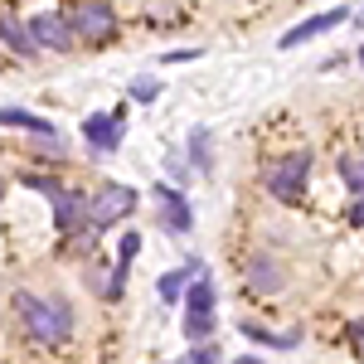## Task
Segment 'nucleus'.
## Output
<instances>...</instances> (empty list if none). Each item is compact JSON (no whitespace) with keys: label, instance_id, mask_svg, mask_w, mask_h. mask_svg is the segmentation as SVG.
Here are the masks:
<instances>
[{"label":"nucleus","instance_id":"obj_1","mask_svg":"<svg viewBox=\"0 0 364 364\" xmlns=\"http://www.w3.org/2000/svg\"><path fill=\"white\" fill-rule=\"evenodd\" d=\"M20 321L34 345H63L73 336V306L63 296H20Z\"/></svg>","mask_w":364,"mask_h":364},{"label":"nucleus","instance_id":"obj_2","mask_svg":"<svg viewBox=\"0 0 364 364\" xmlns=\"http://www.w3.org/2000/svg\"><path fill=\"white\" fill-rule=\"evenodd\" d=\"M306 175H311V156L306 151H291V156H282V161H272V166L262 170V185H267L272 199L296 204V199L306 195Z\"/></svg>","mask_w":364,"mask_h":364},{"label":"nucleus","instance_id":"obj_3","mask_svg":"<svg viewBox=\"0 0 364 364\" xmlns=\"http://www.w3.org/2000/svg\"><path fill=\"white\" fill-rule=\"evenodd\" d=\"M25 185H29V190H39V195H49L58 233H78V228H87V204H83V195H73L68 185H58V180H49V175H25Z\"/></svg>","mask_w":364,"mask_h":364},{"label":"nucleus","instance_id":"obj_4","mask_svg":"<svg viewBox=\"0 0 364 364\" xmlns=\"http://www.w3.org/2000/svg\"><path fill=\"white\" fill-rule=\"evenodd\" d=\"M132 209H136V190H132V185H102L97 195L87 199V224L107 228V224H117V219H127Z\"/></svg>","mask_w":364,"mask_h":364},{"label":"nucleus","instance_id":"obj_5","mask_svg":"<svg viewBox=\"0 0 364 364\" xmlns=\"http://www.w3.org/2000/svg\"><path fill=\"white\" fill-rule=\"evenodd\" d=\"M68 29L102 39V34H112V29H117V20H112V10H107V0H73V10H68Z\"/></svg>","mask_w":364,"mask_h":364},{"label":"nucleus","instance_id":"obj_6","mask_svg":"<svg viewBox=\"0 0 364 364\" xmlns=\"http://www.w3.org/2000/svg\"><path fill=\"white\" fill-rule=\"evenodd\" d=\"M151 195L161 204V224H166L170 233H185V228H190V204H185V195H180L175 185H156Z\"/></svg>","mask_w":364,"mask_h":364},{"label":"nucleus","instance_id":"obj_7","mask_svg":"<svg viewBox=\"0 0 364 364\" xmlns=\"http://www.w3.org/2000/svg\"><path fill=\"white\" fill-rule=\"evenodd\" d=\"M345 5L340 10H326V15H311V20H301L296 29H287L282 34V49H296V44H306V39H316V34H326V29H336V25H345Z\"/></svg>","mask_w":364,"mask_h":364},{"label":"nucleus","instance_id":"obj_8","mask_svg":"<svg viewBox=\"0 0 364 364\" xmlns=\"http://www.w3.org/2000/svg\"><path fill=\"white\" fill-rule=\"evenodd\" d=\"M29 34H34L39 49H68V39H73V29H68L63 15H34L29 20Z\"/></svg>","mask_w":364,"mask_h":364},{"label":"nucleus","instance_id":"obj_9","mask_svg":"<svg viewBox=\"0 0 364 364\" xmlns=\"http://www.w3.org/2000/svg\"><path fill=\"white\" fill-rule=\"evenodd\" d=\"M83 136H87L92 151H112L117 141H122V112H117V117H87Z\"/></svg>","mask_w":364,"mask_h":364},{"label":"nucleus","instance_id":"obj_10","mask_svg":"<svg viewBox=\"0 0 364 364\" xmlns=\"http://www.w3.org/2000/svg\"><path fill=\"white\" fill-rule=\"evenodd\" d=\"M0 44H10L15 54H39V44H34V34H29V25H20V20H10L5 10H0Z\"/></svg>","mask_w":364,"mask_h":364},{"label":"nucleus","instance_id":"obj_11","mask_svg":"<svg viewBox=\"0 0 364 364\" xmlns=\"http://www.w3.org/2000/svg\"><path fill=\"white\" fill-rule=\"evenodd\" d=\"M248 287H252V291H277V287H282V267H272V257H252Z\"/></svg>","mask_w":364,"mask_h":364},{"label":"nucleus","instance_id":"obj_12","mask_svg":"<svg viewBox=\"0 0 364 364\" xmlns=\"http://www.w3.org/2000/svg\"><path fill=\"white\" fill-rule=\"evenodd\" d=\"M0 127H25V132H39V136H54V122L34 112H20V107H0Z\"/></svg>","mask_w":364,"mask_h":364},{"label":"nucleus","instance_id":"obj_13","mask_svg":"<svg viewBox=\"0 0 364 364\" xmlns=\"http://www.w3.org/2000/svg\"><path fill=\"white\" fill-rule=\"evenodd\" d=\"M185 316H214V287H209L204 277L185 291Z\"/></svg>","mask_w":364,"mask_h":364},{"label":"nucleus","instance_id":"obj_14","mask_svg":"<svg viewBox=\"0 0 364 364\" xmlns=\"http://www.w3.org/2000/svg\"><path fill=\"white\" fill-rule=\"evenodd\" d=\"M185 277H204V267H199V262H185L180 272H166V277H161V296L175 301V296H180V287H185Z\"/></svg>","mask_w":364,"mask_h":364},{"label":"nucleus","instance_id":"obj_15","mask_svg":"<svg viewBox=\"0 0 364 364\" xmlns=\"http://www.w3.org/2000/svg\"><path fill=\"white\" fill-rule=\"evenodd\" d=\"M340 180H345V185H350V190H355V195L364 199V161L345 156V161H340Z\"/></svg>","mask_w":364,"mask_h":364},{"label":"nucleus","instance_id":"obj_16","mask_svg":"<svg viewBox=\"0 0 364 364\" xmlns=\"http://www.w3.org/2000/svg\"><path fill=\"white\" fill-rule=\"evenodd\" d=\"M209 326H214V316H185V336H190V340H204V336H209Z\"/></svg>","mask_w":364,"mask_h":364},{"label":"nucleus","instance_id":"obj_17","mask_svg":"<svg viewBox=\"0 0 364 364\" xmlns=\"http://www.w3.org/2000/svg\"><path fill=\"white\" fill-rule=\"evenodd\" d=\"M132 97H136V102H151V97H161V83H156V78H136V83H132Z\"/></svg>","mask_w":364,"mask_h":364},{"label":"nucleus","instance_id":"obj_18","mask_svg":"<svg viewBox=\"0 0 364 364\" xmlns=\"http://www.w3.org/2000/svg\"><path fill=\"white\" fill-rule=\"evenodd\" d=\"M136 252H141V238H136V233H127V238L117 243V257H122V267H127V262H132Z\"/></svg>","mask_w":364,"mask_h":364},{"label":"nucleus","instance_id":"obj_19","mask_svg":"<svg viewBox=\"0 0 364 364\" xmlns=\"http://www.w3.org/2000/svg\"><path fill=\"white\" fill-rule=\"evenodd\" d=\"M350 345H355V355L364 360V321H355V326H350Z\"/></svg>","mask_w":364,"mask_h":364},{"label":"nucleus","instance_id":"obj_20","mask_svg":"<svg viewBox=\"0 0 364 364\" xmlns=\"http://www.w3.org/2000/svg\"><path fill=\"white\" fill-rule=\"evenodd\" d=\"M345 219H350V224H360V228H364V199H355V204H350V214H345Z\"/></svg>","mask_w":364,"mask_h":364},{"label":"nucleus","instance_id":"obj_21","mask_svg":"<svg viewBox=\"0 0 364 364\" xmlns=\"http://www.w3.org/2000/svg\"><path fill=\"white\" fill-rule=\"evenodd\" d=\"M185 364H219V360H214V350H195V355H190Z\"/></svg>","mask_w":364,"mask_h":364},{"label":"nucleus","instance_id":"obj_22","mask_svg":"<svg viewBox=\"0 0 364 364\" xmlns=\"http://www.w3.org/2000/svg\"><path fill=\"white\" fill-rule=\"evenodd\" d=\"M360 63H364V44H360Z\"/></svg>","mask_w":364,"mask_h":364},{"label":"nucleus","instance_id":"obj_23","mask_svg":"<svg viewBox=\"0 0 364 364\" xmlns=\"http://www.w3.org/2000/svg\"><path fill=\"white\" fill-rule=\"evenodd\" d=\"M238 364H257V360H238Z\"/></svg>","mask_w":364,"mask_h":364},{"label":"nucleus","instance_id":"obj_24","mask_svg":"<svg viewBox=\"0 0 364 364\" xmlns=\"http://www.w3.org/2000/svg\"><path fill=\"white\" fill-rule=\"evenodd\" d=\"M0 195H5V180H0Z\"/></svg>","mask_w":364,"mask_h":364},{"label":"nucleus","instance_id":"obj_25","mask_svg":"<svg viewBox=\"0 0 364 364\" xmlns=\"http://www.w3.org/2000/svg\"><path fill=\"white\" fill-rule=\"evenodd\" d=\"M360 20H364V10H360Z\"/></svg>","mask_w":364,"mask_h":364}]
</instances>
